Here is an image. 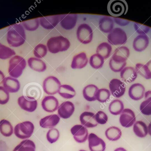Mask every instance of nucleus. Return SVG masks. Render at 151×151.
<instances>
[{
    "label": "nucleus",
    "instance_id": "nucleus-1",
    "mask_svg": "<svg viewBox=\"0 0 151 151\" xmlns=\"http://www.w3.org/2000/svg\"><path fill=\"white\" fill-rule=\"evenodd\" d=\"M26 38L24 28L21 24H14L8 27L7 41L10 47H20L24 43Z\"/></svg>",
    "mask_w": 151,
    "mask_h": 151
},
{
    "label": "nucleus",
    "instance_id": "nucleus-2",
    "mask_svg": "<svg viewBox=\"0 0 151 151\" xmlns=\"http://www.w3.org/2000/svg\"><path fill=\"white\" fill-rule=\"evenodd\" d=\"M70 43L67 38L63 36L51 37L47 42V48L50 52L53 54L67 51Z\"/></svg>",
    "mask_w": 151,
    "mask_h": 151
},
{
    "label": "nucleus",
    "instance_id": "nucleus-3",
    "mask_svg": "<svg viewBox=\"0 0 151 151\" xmlns=\"http://www.w3.org/2000/svg\"><path fill=\"white\" fill-rule=\"evenodd\" d=\"M26 66V61L24 58L19 56H14L9 61V74L15 79L19 78L23 73Z\"/></svg>",
    "mask_w": 151,
    "mask_h": 151
},
{
    "label": "nucleus",
    "instance_id": "nucleus-4",
    "mask_svg": "<svg viewBox=\"0 0 151 151\" xmlns=\"http://www.w3.org/2000/svg\"><path fill=\"white\" fill-rule=\"evenodd\" d=\"M34 129V126L32 122L24 121L16 125L14 128V134L19 139H27L33 134Z\"/></svg>",
    "mask_w": 151,
    "mask_h": 151
},
{
    "label": "nucleus",
    "instance_id": "nucleus-5",
    "mask_svg": "<svg viewBox=\"0 0 151 151\" xmlns=\"http://www.w3.org/2000/svg\"><path fill=\"white\" fill-rule=\"evenodd\" d=\"M107 40L109 44L113 45H121L126 43L127 36L126 32L120 27L114 28L108 35Z\"/></svg>",
    "mask_w": 151,
    "mask_h": 151
},
{
    "label": "nucleus",
    "instance_id": "nucleus-6",
    "mask_svg": "<svg viewBox=\"0 0 151 151\" xmlns=\"http://www.w3.org/2000/svg\"><path fill=\"white\" fill-rule=\"evenodd\" d=\"M107 9L110 15L114 17H119L127 11L128 5L125 1H111L107 5Z\"/></svg>",
    "mask_w": 151,
    "mask_h": 151
},
{
    "label": "nucleus",
    "instance_id": "nucleus-7",
    "mask_svg": "<svg viewBox=\"0 0 151 151\" xmlns=\"http://www.w3.org/2000/svg\"><path fill=\"white\" fill-rule=\"evenodd\" d=\"M93 35L92 28L88 24H81L78 26L76 35L80 42L85 44L90 43L93 39Z\"/></svg>",
    "mask_w": 151,
    "mask_h": 151
},
{
    "label": "nucleus",
    "instance_id": "nucleus-8",
    "mask_svg": "<svg viewBox=\"0 0 151 151\" xmlns=\"http://www.w3.org/2000/svg\"><path fill=\"white\" fill-rule=\"evenodd\" d=\"M61 86V82L58 78L54 76H49L44 79L42 87L46 94L52 95L58 93Z\"/></svg>",
    "mask_w": 151,
    "mask_h": 151
},
{
    "label": "nucleus",
    "instance_id": "nucleus-9",
    "mask_svg": "<svg viewBox=\"0 0 151 151\" xmlns=\"http://www.w3.org/2000/svg\"><path fill=\"white\" fill-rule=\"evenodd\" d=\"M109 88L114 97L119 98L125 94L126 87L125 83L120 80L114 79L110 81Z\"/></svg>",
    "mask_w": 151,
    "mask_h": 151
},
{
    "label": "nucleus",
    "instance_id": "nucleus-10",
    "mask_svg": "<svg viewBox=\"0 0 151 151\" xmlns=\"http://www.w3.org/2000/svg\"><path fill=\"white\" fill-rule=\"evenodd\" d=\"M18 103L21 109L28 112H33L37 109L38 103L35 98L22 96L18 99Z\"/></svg>",
    "mask_w": 151,
    "mask_h": 151
},
{
    "label": "nucleus",
    "instance_id": "nucleus-11",
    "mask_svg": "<svg viewBox=\"0 0 151 151\" xmlns=\"http://www.w3.org/2000/svg\"><path fill=\"white\" fill-rule=\"evenodd\" d=\"M71 132L76 142L79 143L85 142L88 139V129L82 125H75L72 128Z\"/></svg>",
    "mask_w": 151,
    "mask_h": 151
},
{
    "label": "nucleus",
    "instance_id": "nucleus-12",
    "mask_svg": "<svg viewBox=\"0 0 151 151\" xmlns=\"http://www.w3.org/2000/svg\"><path fill=\"white\" fill-rule=\"evenodd\" d=\"M136 118L134 113L129 109L123 110L120 117L119 121L122 126L129 128L135 123Z\"/></svg>",
    "mask_w": 151,
    "mask_h": 151
},
{
    "label": "nucleus",
    "instance_id": "nucleus-13",
    "mask_svg": "<svg viewBox=\"0 0 151 151\" xmlns=\"http://www.w3.org/2000/svg\"><path fill=\"white\" fill-rule=\"evenodd\" d=\"M89 148L91 151H105V143L95 134L91 133L88 137Z\"/></svg>",
    "mask_w": 151,
    "mask_h": 151
},
{
    "label": "nucleus",
    "instance_id": "nucleus-14",
    "mask_svg": "<svg viewBox=\"0 0 151 151\" xmlns=\"http://www.w3.org/2000/svg\"><path fill=\"white\" fill-rule=\"evenodd\" d=\"M129 55V49L125 46H122L115 50L111 59L118 64H127Z\"/></svg>",
    "mask_w": 151,
    "mask_h": 151
},
{
    "label": "nucleus",
    "instance_id": "nucleus-15",
    "mask_svg": "<svg viewBox=\"0 0 151 151\" xmlns=\"http://www.w3.org/2000/svg\"><path fill=\"white\" fill-rule=\"evenodd\" d=\"M61 18V15L42 17L39 19L40 24L45 29H53L60 22Z\"/></svg>",
    "mask_w": 151,
    "mask_h": 151
},
{
    "label": "nucleus",
    "instance_id": "nucleus-16",
    "mask_svg": "<svg viewBox=\"0 0 151 151\" xmlns=\"http://www.w3.org/2000/svg\"><path fill=\"white\" fill-rule=\"evenodd\" d=\"M42 106L47 112H54L58 109L59 102L57 98L53 96H46L42 102Z\"/></svg>",
    "mask_w": 151,
    "mask_h": 151
},
{
    "label": "nucleus",
    "instance_id": "nucleus-17",
    "mask_svg": "<svg viewBox=\"0 0 151 151\" xmlns=\"http://www.w3.org/2000/svg\"><path fill=\"white\" fill-rule=\"evenodd\" d=\"M77 16L76 14H67L61 15L60 25L65 30L73 29L76 25Z\"/></svg>",
    "mask_w": 151,
    "mask_h": 151
},
{
    "label": "nucleus",
    "instance_id": "nucleus-18",
    "mask_svg": "<svg viewBox=\"0 0 151 151\" xmlns=\"http://www.w3.org/2000/svg\"><path fill=\"white\" fill-rule=\"evenodd\" d=\"M128 93L131 99L135 101H138L144 97L145 88L142 84L134 83L129 87Z\"/></svg>",
    "mask_w": 151,
    "mask_h": 151
},
{
    "label": "nucleus",
    "instance_id": "nucleus-19",
    "mask_svg": "<svg viewBox=\"0 0 151 151\" xmlns=\"http://www.w3.org/2000/svg\"><path fill=\"white\" fill-rule=\"evenodd\" d=\"M75 111V106L72 102H64L58 107V113L59 117L63 119H68L73 114Z\"/></svg>",
    "mask_w": 151,
    "mask_h": 151
},
{
    "label": "nucleus",
    "instance_id": "nucleus-20",
    "mask_svg": "<svg viewBox=\"0 0 151 151\" xmlns=\"http://www.w3.org/2000/svg\"><path fill=\"white\" fill-rule=\"evenodd\" d=\"M150 43L149 38L146 35H140L133 41V48L136 51L141 52L146 49Z\"/></svg>",
    "mask_w": 151,
    "mask_h": 151
},
{
    "label": "nucleus",
    "instance_id": "nucleus-21",
    "mask_svg": "<svg viewBox=\"0 0 151 151\" xmlns=\"http://www.w3.org/2000/svg\"><path fill=\"white\" fill-rule=\"evenodd\" d=\"M80 120L82 125L86 128L95 127L98 125L95 119V114L90 112H84L81 113Z\"/></svg>",
    "mask_w": 151,
    "mask_h": 151
},
{
    "label": "nucleus",
    "instance_id": "nucleus-22",
    "mask_svg": "<svg viewBox=\"0 0 151 151\" xmlns=\"http://www.w3.org/2000/svg\"><path fill=\"white\" fill-rule=\"evenodd\" d=\"M60 118L57 114L46 116L40 120V125L44 129H53L59 123Z\"/></svg>",
    "mask_w": 151,
    "mask_h": 151
},
{
    "label": "nucleus",
    "instance_id": "nucleus-23",
    "mask_svg": "<svg viewBox=\"0 0 151 151\" xmlns=\"http://www.w3.org/2000/svg\"><path fill=\"white\" fill-rule=\"evenodd\" d=\"M3 87L9 93H17L20 87L19 81L15 78L7 77L3 82Z\"/></svg>",
    "mask_w": 151,
    "mask_h": 151
},
{
    "label": "nucleus",
    "instance_id": "nucleus-24",
    "mask_svg": "<svg viewBox=\"0 0 151 151\" xmlns=\"http://www.w3.org/2000/svg\"><path fill=\"white\" fill-rule=\"evenodd\" d=\"M120 76L123 81L126 83L134 82L137 77L135 69L131 66L125 67L121 72Z\"/></svg>",
    "mask_w": 151,
    "mask_h": 151
},
{
    "label": "nucleus",
    "instance_id": "nucleus-25",
    "mask_svg": "<svg viewBox=\"0 0 151 151\" xmlns=\"http://www.w3.org/2000/svg\"><path fill=\"white\" fill-rule=\"evenodd\" d=\"M88 63L86 53L81 52L73 57L71 66L73 69H82L86 66Z\"/></svg>",
    "mask_w": 151,
    "mask_h": 151
},
{
    "label": "nucleus",
    "instance_id": "nucleus-26",
    "mask_svg": "<svg viewBox=\"0 0 151 151\" xmlns=\"http://www.w3.org/2000/svg\"><path fill=\"white\" fill-rule=\"evenodd\" d=\"M28 66L34 71L37 72H44L47 69V66L44 61L37 58L31 57L28 59Z\"/></svg>",
    "mask_w": 151,
    "mask_h": 151
},
{
    "label": "nucleus",
    "instance_id": "nucleus-27",
    "mask_svg": "<svg viewBox=\"0 0 151 151\" xmlns=\"http://www.w3.org/2000/svg\"><path fill=\"white\" fill-rule=\"evenodd\" d=\"M99 90L98 88L93 84L88 85L83 90V97L88 102H93L96 100V95Z\"/></svg>",
    "mask_w": 151,
    "mask_h": 151
},
{
    "label": "nucleus",
    "instance_id": "nucleus-28",
    "mask_svg": "<svg viewBox=\"0 0 151 151\" xmlns=\"http://www.w3.org/2000/svg\"><path fill=\"white\" fill-rule=\"evenodd\" d=\"M114 20L110 17H103L99 20V28L104 33H110L114 29Z\"/></svg>",
    "mask_w": 151,
    "mask_h": 151
},
{
    "label": "nucleus",
    "instance_id": "nucleus-29",
    "mask_svg": "<svg viewBox=\"0 0 151 151\" xmlns=\"http://www.w3.org/2000/svg\"><path fill=\"white\" fill-rule=\"evenodd\" d=\"M145 100L141 103L140 109L141 112L145 115H151V91L145 92Z\"/></svg>",
    "mask_w": 151,
    "mask_h": 151
},
{
    "label": "nucleus",
    "instance_id": "nucleus-30",
    "mask_svg": "<svg viewBox=\"0 0 151 151\" xmlns=\"http://www.w3.org/2000/svg\"><path fill=\"white\" fill-rule=\"evenodd\" d=\"M133 130L136 135L141 138L145 137L148 134L147 125L143 121L136 122L133 127Z\"/></svg>",
    "mask_w": 151,
    "mask_h": 151
},
{
    "label": "nucleus",
    "instance_id": "nucleus-31",
    "mask_svg": "<svg viewBox=\"0 0 151 151\" xmlns=\"http://www.w3.org/2000/svg\"><path fill=\"white\" fill-rule=\"evenodd\" d=\"M58 93L61 97L65 99L73 98L76 95L74 89L69 85H61Z\"/></svg>",
    "mask_w": 151,
    "mask_h": 151
},
{
    "label": "nucleus",
    "instance_id": "nucleus-32",
    "mask_svg": "<svg viewBox=\"0 0 151 151\" xmlns=\"http://www.w3.org/2000/svg\"><path fill=\"white\" fill-rule=\"evenodd\" d=\"M121 130L117 127L112 126L106 129L105 132L106 138L111 141H116L121 137Z\"/></svg>",
    "mask_w": 151,
    "mask_h": 151
},
{
    "label": "nucleus",
    "instance_id": "nucleus-33",
    "mask_svg": "<svg viewBox=\"0 0 151 151\" xmlns=\"http://www.w3.org/2000/svg\"><path fill=\"white\" fill-rule=\"evenodd\" d=\"M124 108L123 102L119 99H115L110 103L109 110L113 115H118L122 112Z\"/></svg>",
    "mask_w": 151,
    "mask_h": 151
},
{
    "label": "nucleus",
    "instance_id": "nucleus-34",
    "mask_svg": "<svg viewBox=\"0 0 151 151\" xmlns=\"http://www.w3.org/2000/svg\"><path fill=\"white\" fill-rule=\"evenodd\" d=\"M112 46L107 42L100 43L96 49V53L103 57L104 59L110 57L112 52Z\"/></svg>",
    "mask_w": 151,
    "mask_h": 151
},
{
    "label": "nucleus",
    "instance_id": "nucleus-35",
    "mask_svg": "<svg viewBox=\"0 0 151 151\" xmlns=\"http://www.w3.org/2000/svg\"><path fill=\"white\" fill-rule=\"evenodd\" d=\"M13 151H35V145L33 141L25 140L17 145Z\"/></svg>",
    "mask_w": 151,
    "mask_h": 151
},
{
    "label": "nucleus",
    "instance_id": "nucleus-36",
    "mask_svg": "<svg viewBox=\"0 0 151 151\" xmlns=\"http://www.w3.org/2000/svg\"><path fill=\"white\" fill-rule=\"evenodd\" d=\"M13 127L10 122L5 119L0 121V132L3 136L10 137L13 134Z\"/></svg>",
    "mask_w": 151,
    "mask_h": 151
},
{
    "label": "nucleus",
    "instance_id": "nucleus-37",
    "mask_svg": "<svg viewBox=\"0 0 151 151\" xmlns=\"http://www.w3.org/2000/svg\"><path fill=\"white\" fill-rule=\"evenodd\" d=\"M104 63V59L99 54L96 53L92 55L89 60L91 66L94 69H99L102 67Z\"/></svg>",
    "mask_w": 151,
    "mask_h": 151
},
{
    "label": "nucleus",
    "instance_id": "nucleus-38",
    "mask_svg": "<svg viewBox=\"0 0 151 151\" xmlns=\"http://www.w3.org/2000/svg\"><path fill=\"white\" fill-rule=\"evenodd\" d=\"M21 24L26 30L33 32L37 30L39 27L40 20L38 18L22 22Z\"/></svg>",
    "mask_w": 151,
    "mask_h": 151
},
{
    "label": "nucleus",
    "instance_id": "nucleus-39",
    "mask_svg": "<svg viewBox=\"0 0 151 151\" xmlns=\"http://www.w3.org/2000/svg\"><path fill=\"white\" fill-rule=\"evenodd\" d=\"M16 55V52L9 47L0 43V59H6Z\"/></svg>",
    "mask_w": 151,
    "mask_h": 151
},
{
    "label": "nucleus",
    "instance_id": "nucleus-40",
    "mask_svg": "<svg viewBox=\"0 0 151 151\" xmlns=\"http://www.w3.org/2000/svg\"><path fill=\"white\" fill-rule=\"evenodd\" d=\"M135 70L137 73L147 79H151V74L149 71V68L146 65L137 64L136 65Z\"/></svg>",
    "mask_w": 151,
    "mask_h": 151
},
{
    "label": "nucleus",
    "instance_id": "nucleus-41",
    "mask_svg": "<svg viewBox=\"0 0 151 151\" xmlns=\"http://www.w3.org/2000/svg\"><path fill=\"white\" fill-rule=\"evenodd\" d=\"M111 92L106 89L102 88L99 90L96 95V100L100 103L106 102L110 98Z\"/></svg>",
    "mask_w": 151,
    "mask_h": 151
},
{
    "label": "nucleus",
    "instance_id": "nucleus-42",
    "mask_svg": "<svg viewBox=\"0 0 151 151\" xmlns=\"http://www.w3.org/2000/svg\"><path fill=\"white\" fill-rule=\"evenodd\" d=\"M33 53L34 55L37 58H42L47 53V48L44 44H38L35 48Z\"/></svg>",
    "mask_w": 151,
    "mask_h": 151
},
{
    "label": "nucleus",
    "instance_id": "nucleus-43",
    "mask_svg": "<svg viewBox=\"0 0 151 151\" xmlns=\"http://www.w3.org/2000/svg\"><path fill=\"white\" fill-rule=\"evenodd\" d=\"M60 136L59 131L56 129H51L48 131L47 134V141L50 143L53 144L56 142Z\"/></svg>",
    "mask_w": 151,
    "mask_h": 151
},
{
    "label": "nucleus",
    "instance_id": "nucleus-44",
    "mask_svg": "<svg viewBox=\"0 0 151 151\" xmlns=\"http://www.w3.org/2000/svg\"><path fill=\"white\" fill-rule=\"evenodd\" d=\"M9 100V93L4 87L0 86V104H6Z\"/></svg>",
    "mask_w": 151,
    "mask_h": 151
},
{
    "label": "nucleus",
    "instance_id": "nucleus-45",
    "mask_svg": "<svg viewBox=\"0 0 151 151\" xmlns=\"http://www.w3.org/2000/svg\"><path fill=\"white\" fill-rule=\"evenodd\" d=\"M95 119L98 124L104 125L107 122L108 117L104 112L99 111L95 114Z\"/></svg>",
    "mask_w": 151,
    "mask_h": 151
},
{
    "label": "nucleus",
    "instance_id": "nucleus-46",
    "mask_svg": "<svg viewBox=\"0 0 151 151\" xmlns=\"http://www.w3.org/2000/svg\"><path fill=\"white\" fill-rule=\"evenodd\" d=\"M126 65H127V64H120L115 63L111 59H110V62H109L110 68L113 72H121L125 68Z\"/></svg>",
    "mask_w": 151,
    "mask_h": 151
},
{
    "label": "nucleus",
    "instance_id": "nucleus-47",
    "mask_svg": "<svg viewBox=\"0 0 151 151\" xmlns=\"http://www.w3.org/2000/svg\"><path fill=\"white\" fill-rule=\"evenodd\" d=\"M134 27L137 33L140 35H145L149 33L150 30V27H149L137 23H134Z\"/></svg>",
    "mask_w": 151,
    "mask_h": 151
},
{
    "label": "nucleus",
    "instance_id": "nucleus-48",
    "mask_svg": "<svg viewBox=\"0 0 151 151\" xmlns=\"http://www.w3.org/2000/svg\"><path fill=\"white\" fill-rule=\"evenodd\" d=\"M114 20L116 24L121 26L127 25L130 23V21L129 20L123 19L119 18H114Z\"/></svg>",
    "mask_w": 151,
    "mask_h": 151
},
{
    "label": "nucleus",
    "instance_id": "nucleus-49",
    "mask_svg": "<svg viewBox=\"0 0 151 151\" xmlns=\"http://www.w3.org/2000/svg\"><path fill=\"white\" fill-rule=\"evenodd\" d=\"M4 78H5V76H4L3 72L0 70V84L3 83Z\"/></svg>",
    "mask_w": 151,
    "mask_h": 151
},
{
    "label": "nucleus",
    "instance_id": "nucleus-50",
    "mask_svg": "<svg viewBox=\"0 0 151 151\" xmlns=\"http://www.w3.org/2000/svg\"><path fill=\"white\" fill-rule=\"evenodd\" d=\"M145 65L147 66V67L149 68V71H150V73L151 74V60L149 61L148 63H146Z\"/></svg>",
    "mask_w": 151,
    "mask_h": 151
},
{
    "label": "nucleus",
    "instance_id": "nucleus-51",
    "mask_svg": "<svg viewBox=\"0 0 151 151\" xmlns=\"http://www.w3.org/2000/svg\"><path fill=\"white\" fill-rule=\"evenodd\" d=\"M148 133L151 136V122L149 124V126H148Z\"/></svg>",
    "mask_w": 151,
    "mask_h": 151
},
{
    "label": "nucleus",
    "instance_id": "nucleus-52",
    "mask_svg": "<svg viewBox=\"0 0 151 151\" xmlns=\"http://www.w3.org/2000/svg\"><path fill=\"white\" fill-rule=\"evenodd\" d=\"M114 151H127V150L124 148L120 147V148H117Z\"/></svg>",
    "mask_w": 151,
    "mask_h": 151
},
{
    "label": "nucleus",
    "instance_id": "nucleus-53",
    "mask_svg": "<svg viewBox=\"0 0 151 151\" xmlns=\"http://www.w3.org/2000/svg\"><path fill=\"white\" fill-rule=\"evenodd\" d=\"M79 151H87L84 150H80Z\"/></svg>",
    "mask_w": 151,
    "mask_h": 151
}]
</instances>
